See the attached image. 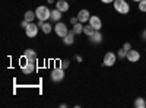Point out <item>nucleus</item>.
Listing matches in <instances>:
<instances>
[{
    "mask_svg": "<svg viewBox=\"0 0 146 108\" xmlns=\"http://www.w3.org/2000/svg\"><path fill=\"white\" fill-rule=\"evenodd\" d=\"M35 15L38 21H44L47 22L48 19H51V10L48 9L47 6H38L35 9Z\"/></svg>",
    "mask_w": 146,
    "mask_h": 108,
    "instance_id": "obj_1",
    "label": "nucleus"
},
{
    "mask_svg": "<svg viewBox=\"0 0 146 108\" xmlns=\"http://www.w3.org/2000/svg\"><path fill=\"white\" fill-rule=\"evenodd\" d=\"M114 9L120 15H127L130 12V5L127 0H114Z\"/></svg>",
    "mask_w": 146,
    "mask_h": 108,
    "instance_id": "obj_2",
    "label": "nucleus"
},
{
    "mask_svg": "<svg viewBox=\"0 0 146 108\" xmlns=\"http://www.w3.org/2000/svg\"><path fill=\"white\" fill-rule=\"evenodd\" d=\"M117 54L115 53H113V51H108V53H105L104 54V58H102V64L105 66V67H113L115 63H117Z\"/></svg>",
    "mask_w": 146,
    "mask_h": 108,
    "instance_id": "obj_3",
    "label": "nucleus"
},
{
    "mask_svg": "<svg viewBox=\"0 0 146 108\" xmlns=\"http://www.w3.org/2000/svg\"><path fill=\"white\" fill-rule=\"evenodd\" d=\"M54 32H56L57 37L64 38L66 35H67V32H69L67 25H66V23H63L62 21H60V22H56V25H54Z\"/></svg>",
    "mask_w": 146,
    "mask_h": 108,
    "instance_id": "obj_4",
    "label": "nucleus"
},
{
    "mask_svg": "<svg viewBox=\"0 0 146 108\" xmlns=\"http://www.w3.org/2000/svg\"><path fill=\"white\" fill-rule=\"evenodd\" d=\"M50 78H51V80L56 82V83L62 82V80L64 79V70H63L62 67H54V69L51 70V73H50Z\"/></svg>",
    "mask_w": 146,
    "mask_h": 108,
    "instance_id": "obj_5",
    "label": "nucleus"
},
{
    "mask_svg": "<svg viewBox=\"0 0 146 108\" xmlns=\"http://www.w3.org/2000/svg\"><path fill=\"white\" fill-rule=\"evenodd\" d=\"M38 29H40V27L36 25V23L31 22L29 25L27 27V29H25L27 37H28V38H35V37H36V34H38Z\"/></svg>",
    "mask_w": 146,
    "mask_h": 108,
    "instance_id": "obj_6",
    "label": "nucleus"
},
{
    "mask_svg": "<svg viewBox=\"0 0 146 108\" xmlns=\"http://www.w3.org/2000/svg\"><path fill=\"white\" fill-rule=\"evenodd\" d=\"M88 23H89V25H91L95 31H100V29L102 28V21H101L100 16H95V15L92 16V15H91V19H89Z\"/></svg>",
    "mask_w": 146,
    "mask_h": 108,
    "instance_id": "obj_7",
    "label": "nucleus"
},
{
    "mask_svg": "<svg viewBox=\"0 0 146 108\" xmlns=\"http://www.w3.org/2000/svg\"><path fill=\"white\" fill-rule=\"evenodd\" d=\"M76 16H78L79 22H82V23H88L89 19H91V13H89V10H86V9H80Z\"/></svg>",
    "mask_w": 146,
    "mask_h": 108,
    "instance_id": "obj_8",
    "label": "nucleus"
},
{
    "mask_svg": "<svg viewBox=\"0 0 146 108\" xmlns=\"http://www.w3.org/2000/svg\"><path fill=\"white\" fill-rule=\"evenodd\" d=\"M35 70H36V63H27L23 67H21V72H22L23 75H27V76L34 75Z\"/></svg>",
    "mask_w": 146,
    "mask_h": 108,
    "instance_id": "obj_9",
    "label": "nucleus"
},
{
    "mask_svg": "<svg viewBox=\"0 0 146 108\" xmlns=\"http://www.w3.org/2000/svg\"><path fill=\"white\" fill-rule=\"evenodd\" d=\"M23 56H25V58L28 60V63H36L38 62V56H36V53L32 48H27L25 53H23Z\"/></svg>",
    "mask_w": 146,
    "mask_h": 108,
    "instance_id": "obj_10",
    "label": "nucleus"
},
{
    "mask_svg": "<svg viewBox=\"0 0 146 108\" xmlns=\"http://www.w3.org/2000/svg\"><path fill=\"white\" fill-rule=\"evenodd\" d=\"M127 60H129V62L130 63H137L139 62V60H140V53L137 51V50H129L127 51V57H126Z\"/></svg>",
    "mask_w": 146,
    "mask_h": 108,
    "instance_id": "obj_11",
    "label": "nucleus"
},
{
    "mask_svg": "<svg viewBox=\"0 0 146 108\" xmlns=\"http://www.w3.org/2000/svg\"><path fill=\"white\" fill-rule=\"evenodd\" d=\"M36 25L40 27V29L47 35V34H50L51 31H54V27L51 25V23H48V22H44V21H38V23Z\"/></svg>",
    "mask_w": 146,
    "mask_h": 108,
    "instance_id": "obj_12",
    "label": "nucleus"
},
{
    "mask_svg": "<svg viewBox=\"0 0 146 108\" xmlns=\"http://www.w3.org/2000/svg\"><path fill=\"white\" fill-rule=\"evenodd\" d=\"M89 41H91L92 44H101V42L104 41V37H102V34H101L100 31H95L91 37H89Z\"/></svg>",
    "mask_w": 146,
    "mask_h": 108,
    "instance_id": "obj_13",
    "label": "nucleus"
},
{
    "mask_svg": "<svg viewBox=\"0 0 146 108\" xmlns=\"http://www.w3.org/2000/svg\"><path fill=\"white\" fill-rule=\"evenodd\" d=\"M56 9L62 10L63 13H64V12H67V10H69V3H67V0H57V2H56Z\"/></svg>",
    "mask_w": 146,
    "mask_h": 108,
    "instance_id": "obj_14",
    "label": "nucleus"
},
{
    "mask_svg": "<svg viewBox=\"0 0 146 108\" xmlns=\"http://www.w3.org/2000/svg\"><path fill=\"white\" fill-rule=\"evenodd\" d=\"M75 35H76V34L73 32V31H69L67 35L63 38V44H64V45H72L73 42H75Z\"/></svg>",
    "mask_w": 146,
    "mask_h": 108,
    "instance_id": "obj_15",
    "label": "nucleus"
},
{
    "mask_svg": "<svg viewBox=\"0 0 146 108\" xmlns=\"http://www.w3.org/2000/svg\"><path fill=\"white\" fill-rule=\"evenodd\" d=\"M62 13H63V12L58 10V9L51 10V21L53 22H60V21H62Z\"/></svg>",
    "mask_w": 146,
    "mask_h": 108,
    "instance_id": "obj_16",
    "label": "nucleus"
},
{
    "mask_svg": "<svg viewBox=\"0 0 146 108\" xmlns=\"http://www.w3.org/2000/svg\"><path fill=\"white\" fill-rule=\"evenodd\" d=\"M133 105H135L136 108H146V99L142 98V97H137L135 99V102H133Z\"/></svg>",
    "mask_w": 146,
    "mask_h": 108,
    "instance_id": "obj_17",
    "label": "nucleus"
},
{
    "mask_svg": "<svg viewBox=\"0 0 146 108\" xmlns=\"http://www.w3.org/2000/svg\"><path fill=\"white\" fill-rule=\"evenodd\" d=\"M35 18H36L35 10H27V12H25V15H23V19H27L28 22H34Z\"/></svg>",
    "mask_w": 146,
    "mask_h": 108,
    "instance_id": "obj_18",
    "label": "nucleus"
},
{
    "mask_svg": "<svg viewBox=\"0 0 146 108\" xmlns=\"http://www.w3.org/2000/svg\"><path fill=\"white\" fill-rule=\"evenodd\" d=\"M72 31L75 32L76 35H80V34L83 32V23H82V22L75 23V25H73V28H72Z\"/></svg>",
    "mask_w": 146,
    "mask_h": 108,
    "instance_id": "obj_19",
    "label": "nucleus"
},
{
    "mask_svg": "<svg viewBox=\"0 0 146 108\" xmlns=\"http://www.w3.org/2000/svg\"><path fill=\"white\" fill-rule=\"evenodd\" d=\"M94 32H95V29H94V28H92V27L89 25V23H88V25H83V34L86 35L88 38L91 37V35H92Z\"/></svg>",
    "mask_w": 146,
    "mask_h": 108,
    "instance_id": "obj_20",
    "label": "nucleus"
},
{
    "mask_svg": "<svg viewBox=\"0 0 146 108\" xmlns=\"http://www.w3.org/2000/svg\"><path fill=\"white\" fill-rule=\"evenodd\" d=\"M117 57H118V58H121V60L127 57V51H126V50L123 48V47H121V48H120V50L117 51Z\"/></svg>",
    "mask_w": 146,
    "mask_h": 108,
    "instance_id": "obj_21",
    "label": "nucleus"
},
{
    "mask_svg": "<svg viewBox=\"0 0 146 108\" xmlns=\"http://www.w3.org/2000/svg\"><path fill=\"white\" fill-rule=\"evenodd\" d=\"M137 7H139V10H140V12L146 13V0H140L139 5H137Z\"/></svg>",
    "mask_w": 146,
    "mask_h": 108,
    "instance_id": "obj_22",
    "label": "nucleus"
},
{
    "mask_svg": "<svg viewBox=\"0 0 146 108\" xmlns=\"http://www.w3.org/2000/svg\"><path fill=\"white\" fill-rule=\"evenodd\" d=\"M69 66H70V62H69L67 58H63L62 62H60V67H62L63 70H66V69H67Z\"/></svg>",
    "mask_w": 146,
    "mask_h": 108,
    "instance_id": "obj_23",
    "label": "nucleus"
},
{
    "mask_svg": "<svg viewBox=\"0 0 146 108\" xmlns=\"http://www.w3.org/2000/svg\"><path fill=\"white\" fill-rule=\"evenodd\" d=\"M29 23H31V22H28L27 19H23V21L21 22V28H23V29H27V27L29 25Z\"/></svg>",
    "mask_w": 146,
    "mask_h": 108,
    "instance_id": "obj_24",
    "label": "nucleus"
},
{
    "mask_svg": "<svg viewBox=\"0 0 146 108\" xmlns=\"http://www.w3.org/2000/svg\"><path fill=\"white\" fill-rule=\"evenodd\" d=\"M123 48H124L126 51L131 50V44H130V42H124V44H123Z\"/></svg>",
    "mask_w": 146,
    "mask_h": 108,
    "instance_id": "obj_25",
    "label": "nucleus"
},
{
    "mask_svg": "<svg viewBox=\"0 0 146 108\" xmlns=\"http://www.w3.org/2000/svg\"><path fill=\"white\" fill-rule=\"evenodd\" d=\"M78 22H79L78 16H73V18H70V23H72V25H75V23H78Z\"/></svg>",
    "mask_w": 146,
    "mask_h": 108,
    "instance_id": "obj_26",
    "label": "nucleus"
},
{
    "mask_svg": "<svg viewBox=\"0 0 146 108\" xmlns=\"http://www.w3.org/2000/svg\"><path fill=\"white\" fill-rule=\"evenodd\" d=\"M104 5H110V3H114V0H101Z\"/></svg>",
    "mask_w": 146,
    "mask_h": 108,
    "instance_id": "obj_27",
    "label": "nucleus"
},
{
    "mask_svg": "<svg viewBox=\"0 0 146 108\" xmlns=\"http://www.w3.org/2000/svg\"><path fill=\"white\" fill-rule=\"evenodd\" d=\"M142 40H145V41H146V29L142 32Z\"/></svg>",
    "mask_w": 146,
    "mask_h": 108,
    "instance_id": "obj_28",
    "label": "nucleus"
},
{
    "mask_svg": "<svg viewBox=\"0 0 146 108\" xmlns=\"http://www.w3.org/2000/svg\"><path fill=\"white\" fill-rule=\"evenodd\" d=\"M76 62H79V63L82 62V57H80V56H76Z\"/></svg>",
    "mask_w": 146,
    "mask_h": 108,
    "instance_id": "obj_29",
    "label": "nucleus"
},
{
    "mask_svg": "<svg viewBox=\"0 0 146 108\" xmlns=\"http://www.w3.org/2000/svg\"><path fill=\"white\" fill-rule=\"evenodd\" d=\"M47 2H48V3H54V2H56V0H47Z\"/></svg>",
    "mask_w": 146,
    "mask_h": 108,
    "instance_id": "obj_30",
    "label": "nucleus"
},
{
    "mask_svg": "<svg viewBox=\"0 0 146 108\" xmlns=\"http://www.w3.org/2000/svg\"><path fill=\"white\" fill-rule=\"evenodd\" d=\"M133 2H137V3H139V2H140V0H133Z\"/></svg>",
    "mask_w": 146,
    "mask_h": 108,
    "instance_id": "obj_31",
    "label": "nucleus"
},
{
    "mask_svg": "<svg viewBox=\"0 0 146 108\" xmlns=\"http://www.w3.org/2000/svg\"><path fill=\"white\" fill-rule=\"evenodd\" d=\"M145 51H146V48H145Z\"/></svg>",
    "mask_w": 146,
    "mask_h": 108,
    "instance_id": "obj_32",
    "label": "nucleus"
}]
</instances>
